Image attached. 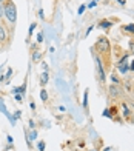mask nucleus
<instances>
[{"label":"nucleus","mask_w":134,"mask_h":151,"mask_svg":"<svg viewBox=\"0 0 134 151\" xmlns=\"http://www.w3.org/2000/svg\"><path fill=\"white\" fill-rule=\"evenodd\" d=\"M94 52L96 56L102 60L105 71L108 73L111 70V57H113V46L106 36H99L94 43Z\"/></svg>","instance_id":"1"},{"label":"nucleus","mask_w":134,"mask_h":151,"mask_svg":"<svg viewBox=\"0 0 134 151\" xmlns=\"http://www.w3.org/2000/svg\"><path fill=\"white\" fill-rule=\"evenodd\" d=\"M2 9H3V19L8 22L9 26L14 28L17 22V8L12 0H3L2 2Z\"/></svg>","instance_id":"2"},{"label":"nucleus","mask_w":134,"mask_h":151,"mask_svg":"<svg viewBox=\"0 0 134 151\" xmlns=\"http://www.w3.org/2000/svg\"><path fill=\"white\" fill-rule=\"evenodd\" d=\"M12 34H14V28L8 25L5 19L0 20V45L3 46V50H8L12 42Z\"/></svg>","instance_id":"3"},{"label":"nucleus","mask_w":134,"mask_h":151,"mask_svg":"<svg viewBox=\"0 0 134 151\" xmlns=\"http://www.w3.org/2000/svg\"><path fill=\"white\" fill-rule=\"evenodd\" d=\"M108 96L111 100H125V90H123V85L120 83H111L108 86Z\"/></svg>","instance_id":"4"},{"label":"nucleus","mask_w":134,"mask_h":151,"mask_svg":"<svg viewBox=\"0 0 134 151\" xmlns=\"http://www.w3.org/2000/svg\"><path fill=\"white\" fill-rule=\"evenodd\" d=\"M96 70H97V82L100 86H105V80H106V71L103 68V63L97 56H96Z\"/></svg>","instance_id":"5"},{"label":"nucleus","mask_w":134,"mask_h":151,"mask_svg":"<svg viewBox=\"0 0 134 151\" xmlns=\"http://www.w3.org/2000/svg\"><path fill=\"white\" fill-rule=\"evenodd\" d=\"M97 26H99V28H102V29H110L113 26V22H110V20H100Z\"/></svg>","instance_id":"6"},{"label":"nucleus","mask_w":134,"mask_h":151,"mask_svg":"<svg viewBox=\"0 0 134 151\" xmlns=\"http://www.w3.org/2000/svg\"><path fill=\"white\" fill-rule=\"evenodd\" d=\"M48 80H49V74L48 73H42V76H40V85L42 86H45L46 83H48Z\"/></svg>","instance_id":"7"},{"label":"nucleus","mask_w":134,"mask_h":151,"mask_svg":"<svg viewBox=\"0 0 134 151\" xmlns=\"http://www.w3.org/2000/svg\"><path fill=\"white\" fill-rule=\"evenodd\" d=\"M122 31H125V32H131V34H134V23H131V25H125V26H122Z\"/></svg>","instance_id":"8"},{"label":"nucleus","mask_w":134,"mask_h":151,"mask_svg":"<svg viewBox=\"0 0 134 151\" xmlns=\"http://www.w3.org/2000/svg\"><path fill=\"white\" fill-rule=\"evenodd\" d=\"M40 99H42L43 102L48 100V93H46V90H42V91H40Z\"/></svg>","instance_id":"9"},{"label":"nucleus","mask_w":134,"mask_h":151,"mask_svg":"<svg viewBox=\"0 0 134 151\" xmlns=\"http://www.w3.org/2000/svg\"><path fill=\"white\" fill-rule=\"evenodd\" d=\"M126 90H128V91H131L133 97H134V82H131V83H128V85H126ZM133 100H134V99H133Z\"/></svg>","instance_id":"10"},{"label":"nucleus","mask_w":134,"mask_h":151,"mask_svg":"<svg viewBox=\"0 0 134 151\" xmlns=\"http://www.w3.org/2000/svg\"><path fill=\"white\" fill-rule=\"evenodd\" d=\"M130 52L134 56V40H131V42H130Z\"/></svg>","instance_id":"11"},{"label":"nucleus","mask_w":134,"mask_h":151,"mask_svg":"<svg viewBox=\"0 0 134 151\" xmlns=\"http://www.w3.org/2000/svg\"><path fill=\"white\" fill-rule=\"evenodd\" d=\"M40 59V52H34V54H32V60H34V62H37Z\"/></svg>","instance_id":"12"},{"label":"nucleus","mask_w":134,"mask_h":151,"mask_svg":"<svg viewBox=\"0 0 134 151\" xmlns=\"http://www.w3.org/2000/svg\"><path fill=\"white\" fill-rule=\"evenodd\" d=\"M25 88H26V85H22L19 90H14V93H25Z\"/></svg>","instance_id":"13"},{"label":"nucleus","mask_w":134,"mask_h":151,"mask_svg":"<svg viewBox=\"0 0 134 151\" xmlns=\"http://www.w3.org/2000/svg\"><path fill=\"white\" fill-rule=\"evenodd\" d=\"M45 150V142H39V151H43Z\"/></svg>","instance_id":"14"},{"label":"nucleus","mask_w":134,"mask_h":151,"mask_svg":"<svg viewBox=\"0 0 134 151\" xmlns=\"http://www.w3.org/2000/svg\"><path fill=\"white\" fill-rule=\"evenodd\" d=\"M85 8H86V5H82V6H80V8H79V14H82V12L85 11Z\"/></svg>","instance_id":"15"},{"label":"nucleus","mask_w":134,"mask_h":151,"mask_svg":"<svg viewBox=\"0 0 134 151\" xmlns=\"http://www.w3.org/2000/svg\"><path fill=\"white\" fill-rule=\"evenodd\" d=\"M130 71H133V73H134V60H133V62H130Z\"/></svg>","instance_id":"16"},{"label":"nucleus","mask_w":134,"mask_h":151,"mask_svg":"<svg viewBox=\"0 0 134 151\" xmlns=\"http://www.w3.org/2000/svg\"><path fill=\"white\" fill-rule=\"evenodd\" d=\"M34 28H36V23H32V25H31V28H29V34L34 31Z\"/></svg>","instance_id":"17"},{"label":"nucleus","mask_w":134,"mask_h":151,"mask_svg":"<svg viewBox=\"0 0 134 151\" xmlns=\"http://www.w3.org/2000/svg\"><path fill=\"white\" fill-rule=\"evenodd\" d=\"M2 51H3V46H2V45H0V52H2Z\"/></svg>","instance_id":"18"},{"label":"nucleus","mask_w":134,"mask_h":151,"mask_svg":"<svg viewBox=\"0 0 134 151\" xmlns=\"http://www.w3.org/2000/svg\"><path fill=\"white\" fill-rule=\"evenodd\" d=\"M2 2H3V0H0V5H2Z\"/></svg>","instance_id":"19"}]
</instances>
